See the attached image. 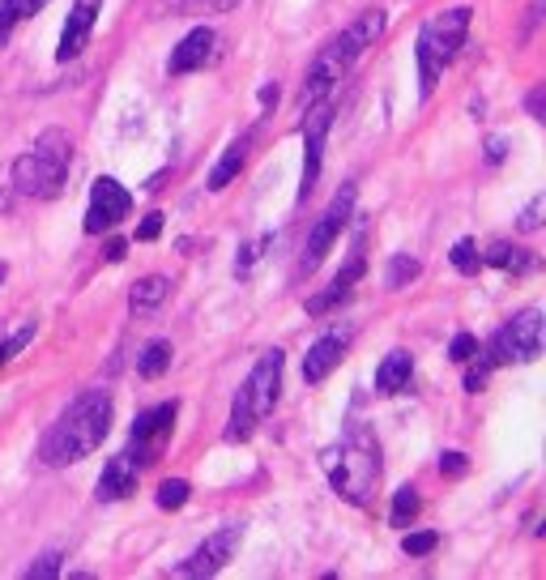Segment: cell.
Instances as JSON below:
<instances>
[{
	"instance_id": "1",
	"label": "cell",
	"mask_w": 546,
	"mask_h": 580,
	"mask_svg": "<svg viewBox=\"0 0 546 580\" xmlns=\"http://www.w3.org/2000/svg\"><path fill=\"white\" fill-rule=\"evenodd\" d=\"M111 418H116V401H111L107 389H90L64 410L52 431L43 435L39 444V461L43 465H77L86 461L94 448H99L107 435H111Z\"/></svg>"
},
{
	"instance_id": "2",
	"label": "cell",
	"mask_w": 546,
	"mask_h": 580,
	"mask_svg": "<svg viewBox=\"0 0 546 580\" xmlns=\"http://www.w3.org/2000/svg\"><path fill=\"white\" fill-rule=\"evenodd\" d=\"M380 30H384V9H367V13H359V18L342 30V35L329 39L325 47H320L316 60H312V69H308V77H303L299 107L308 111V107H316V103H325L329 90L342 82V77L355 69V60L380 39Z\"/></svg>"
},
{
	"instance_id": "3",
	"label": "cell",
	"mask_w": 546,
	"mask_h": 580,
	"mask_svg": "<svg viewBox=\"0 0 546 580\" xmlns=\"http://www.w3.org/2000/svg\"><path fill=\"white\" fill-rule=\"evenodd\" d=\"M320 465L333 482V491L355 508H367L372 504V491L380 482V444L367 435L363 427H355L346 435L342 444H333L320 453Z\"/></svg>"
},
{
	"instance_id": "4",
	"label": "cell",
	"mask_w": 546,
	"mask_h": 580,
	"mask_svg": "<svg viewBox=\"0 0 546 580\" xmlns=\"http://www.w3.org/2000/svg\"><path fill=\"white\" fill-rule=\"evenodd\" d=\"M470 5H457V9H444L436 18H427L423 30H419V47H414V60H419V94L431 99L436 90L444 64L453 60L461 47H465V35H470Z\"/></svg>"
},
{
	"instance_id": "5",
	"label": "cell",
	"mask_w": 546,
	"mask_h": 580,
	"mask_svg": "<svg viewBox=\"0 0 546 580\" xmlns=\"http://www.w3.org/2000/svg\"><path fill=\"white\" fill-rule=\"evenodd\" d=\"M282 367H286V354L273 346L261 354V363L252 367V376L244 380V389L235 393L231 401V423H227V440L239 444L248 440V435L256 431V423L278 406V393H282Z\"/></svg>"
},
{
	"instance_id": "6",
	"label": "cell",
	"mask_w": 546,
	"mask_h": 580,
	"mask_svg": "<svg viewBox=\"0 0 546 580\" xmlns=\"http://www.w3.org/2000/svg\"><path fill=\"white\" fill-rule=\"evenodd\" d=\"M73 163V145L64 133H43L30 150L13 163V188L22 197H39V201H52L60 197L64 188V175H69Z\"/></svg>"
},
{
	"instance_id": "7",
	"label": "cell",
	"mask_w": 546,
	"mask_h": 580,
	"mask_svg": "<svg viewBox=\"0 0 546 580\" xmlns=\"http://www.w3.org/2000/svg\"><path fill=\"white\" fill-rule=\"evenodd\" d=\"M483 354L495 367H504V363H534L538 354H542V312L538 308L517 312L500 333L491 337Z\"/></svg>"
},
{
	"instance_id": "8",
	"label": "cell",
	"mask_w": 546,
	"mask_h": 580,
	"mask_svg": "<svg viewBox=\"0 0 546 580\" xmlns=\"http://www.w3.org/2000/svg\"><path fill=\"white\" fill-rule=\"evenodd\" d=\"M350 214H355V184H346L337 197L329 201V209L316 218V227H312V235H308V248H303V261H299V269H316L320 261H325V252L333 248V239L346 231V222H350Z\"/></svg>"
},
{
	"instance_id": "9",
	"label": "cell",
	"mask_w": 546,
	"mask_h": 580,
	"mask_svg": "<svg viewBox=\"0 0 546 580\" xmlns=\"http://www.w3.org/2000/svg\"><path fill=\"white\" fill-rule=\"evenodd\" d=\"M175 414H180V401H163V406L141 410L137 423H133V431H128V440H133L128 457H133L137 465H146V461H154L158 453H163V444L171 440Z\"/></svg>"
},
{
	"instance_id": "10",
	"label": "cell",
	"mask_w": 546,
	"mask_h": 580,
	"mask_svg": "<svg viewBox=\"0 0 546 580\" xmlns=\"http://www.w3.org/2000/svg\"><path fill=\"white\" fill-rule=\"evenodd\" d=\"M239 542H244V525H222L218 534L205 538L184 563H175L171 576H218L231 563V555H235Z\"/></svg>"
},
{
	"instance_id": "11",
	"label": "cell",
	"mask_w": 546,
	"mask_h": 580,
	"mask_svg": "<svg viewBox=\"0 0 546 580\" xmlns=\"http://www.w3.org/2000/svg\"><path fill=\"white\" fill-rule=\"evenodd\" d=\"M128 209H133V192H128L120 180H111V175H99L90 188V209H86V235H99V231H111L116 222L128 218Z\"/></svg>"
},
{
	"instance_id": "12",
	"label": "cell",
	"mask_w": 546,
	"mask_h": 580,
	"mask_svg": "<svg viewBox=\"0 0 546 580\" xmlns=\"http://www.w3.org/2000/svg\"><path fill=\"white\" fill-rule=\"evenodd\" d=\"M329 128H333V107L329 103L308 107V120H303V184H299V201H308L316 180H320V158H325Z\"/></svg>"
},
{
	"instance_id": "13",
	"label": "cell",
	"mask_w": 546,
	"mask_h": 580,
	"mask_svg": "<svg viewBox=\"0 0 546 580\" xmlns=\"http://www.w3.org/2000/svg\"><path fill=\"white\" fill-rule=\"evenodd\" d=\"M94 18H99V0H77L69 9V22L60 30V47H56V60H77L86 52L90 43V30H94Z\"/></svg>"
},
{
	"instance_id": "14",
	"label": "cell",
	"mask_w": 546,
	"mask_h": 580,
	"mask_svg": "<svg viewBox=\"0 0 546 580\" xmlns=\"http://www.w3.org/2000/svg\"><path fill=\"white\" fill-rule=\"evenodd\" d=\"M214 43H218V35L210 26H197V30H188V35L180 39V47L171 52V77H184V73H197L205 60L214 56Z\"/></svg>"
},
{
	"instance_id": "15",
	"label": "cell",
	"mask_w": 546,
	"mask_h": 580,
	"mask_svg": "<svg viewBox=\"0 0 546 580\" xmlns=\"http://www.w3.org/2000/svg\"><path fill=\"white\" fill-rule=\"evenodd\" d=\"M137 491V461L120 453V457H111L103 465V474H99V487H94V495L103 499V504H116V499H128Z\"/></svg>"
},
{
	"instance_id": "16",
	"label": "cell",
	"mask_w": 546,
	"mask_h": 580,
	"mask_svg": "<svg viewBox=\"0 0 546 580\" xmlns=\"http://www.w3.org/2000/svg\"><path fill=\"white\" fill-rule=\"evenodd\" d=\"M346 342L350 337L346 333H325V337H316L312 342V350H308V359H303V380L308 384H320L337 363H342V354H346Z\"/></svg>"
},
{
	"instance_id": "17",
	"label": "cell",
	"mask_w": 546,
	"mask_h": 580,
	"mask_svg": "<svg viewBox=\"0 0 546 580\" xmlns=\"http://www.w3.org/2000/svg\"><path fill=\"white\" fill-rule=\"evenodd\" d=\"M483 265H495V269H504V273H529V269H538V256L521 248V244H508V239H495V244L483 252Z\"/></svg>"
},
{
	"instance_id": "18",
	"label": "cell",
	"mask_w": 546,
	"mask_h": 580,
	"mask_svg": "<svg viewBox=\"0 0 546 580\" xmlns=\"http://www.w3.org/2000/svg\"><path fill=\"white\" fill-rule=\"evenodd\" d=\"M410 376H414V359H410L406 350H393L389 359L376 367V393H384V397H389V393H401V389L410 384Z\"/></svg>"
},
{
	"instance_id": "19",
	"label": "cell",
	"mask_w": 546,
	"mask_h": 580,
	"mask_svg": "<svg viewBox=\"0 0 546 580\" xmlns=\"http://www.w3.org/2000/svg\"><path fill=\"white\" fill-rule=\"evenodd\" d=\"M248 141H252V137H239V141L227 145V154H222L218 163H214V171H210V180H205V188H210V192H222L239 171H244V163H248Z\"/></svg>"
},
{
	"instance_id": "20",
	"label": "cell",
	"mask_w": 546,
	"mask_h": 580,
	"mask_svg": "<svg viewBox=\"0 0 546 580\" xmlns=\"http://www.w3.org/2000/svg\"><path fill=\"white\" fill-rule=\"evenodd\" d=\"M171 342L167 337H154V342H146L141 346V354H137V376H146V380H158L171 367Z\"/></svg>"
},
{
	"instance_id": "21",
	"label": "cell",
	"mask_w": 546,
	"mask_h": 580,
	"mask_svg": "<svg viewBox=\"0 0 546 580\" xmlns=\"http://www.w3.org/2000/svg\"><path fill=\"white\" fill-rule=\"evenodd\" d=\"M47 5V0H0V43L13 35V26L35 18V13Z\"/></svg>"
},
{
	"instance_id": "22",
	"label": "cell",
	"mask_w": 546,
	"mask_h": 580,
	"mask_svg": "<svg viewBox=\"0 0 546 580\" xmlns=\"http://www.w3.org/2000/svg\"><path fill=\"white\" fill-rule=\"evenodd\" d=\"M167 295H171V282H167V278H158V273H154V278H141V282L133 286V295H128V303H133L137 312H150V308H158V303H163Z\"/></svg>"
},
{
	"instance_id": "23",
	"label": "cell",
	"mask_w": 546,
	"mask_h": 580,
	"mask_svg": "<svg viewBox=\"0 0 546 580\" xmlns=\"http://www.w3.org/2000/svg\"><path fill=\"white\" fill-rule=\"evenodd\" d=\"M419 508H423V499H419V491L414 487H397L393 491V508H389V521L397 525V529H406L414 517H419Z\"/></svg>"
},
{
	"instance_id": "24",
	"label": "cell",
	"mask_w": 546,
	"mask_h": 580,
	"mask_svg": "<svg viewBox=\"0 0 546 580\" xmlns=\"http://www.w3.org/2000/svg\"><path fill=\"white\" fill-rule=\"evenodd\" d=\"M419 273H423V265L414 261V256L397 252L393 261H389V273H384V286H389V290H401L406 282H414V278H419Z\"/></svg>"
},
{
	"instance_id": "25",
	"label": "cell",
	"mask_w": 546,
	"mask_h": 580,
	"mask_svg": "<svg viewBox=\"0 0 546 580\" xmlns=\"http://www.w3.org/2000/svg\"><path fill=\"white\" fill-rule=\"evenodd\" d=\"M188 495H192V487H188V482L184 478H167L163 482V487H158V508H163V512H175V508H184L188 504Z\"/></svg>"
},
{
	"instance_id": "26",
	"label": "cell",
	"mask_w": 546,
	"mask_h": 580,
	"mask_svg": "<svg viewBox=\"0 0 546 580\" xmlns=\"http://www.w3.org/2000/svg\"><path fill=\"white\" fill-rule=\"evenodd\" d=\"M448 261H453L457 273H478V265H483V256H478L474 239H457L453 252H448Z\"/></svg>"
},
{
	"instance_id": "27",
	"label": "cell",
	"mask_w": 546,
	"mask_h": 580,
	"mask_svg": "<svg viewBox=\"0 0 546 580\" xmlns=\"http://www.w3.org/2000/svg\"><path fill=\"white\" fill-rule=\"evenodd\" d=\"M346 299H350V286L333 282L329 290H320V295H312V299H308V312H312V316H325L329 308H337V303H346Z\"/></svg>"
},
{
	"instance_id": "28",
	"label": "cell",
	"mask_w": 546,
	"mask_h": 580,
	"mask_svg": "<svg viewBox=\"0 0 546 580\" xmlns=\"http://www.w3.org/2000/svg\"><path fill=\"white\" fill-rule=\"evenodd\" d=\"M440 546V534H431V529H423V534H406L401 538V551L406 555H431Z\"/></svg>"
},
{
	"instance_id": "29",
	"label": "cell",
	"mask_w": 546,
	"mask_h": 580,
	"mask_svg": "<svg viewBox=\"0 0 546 580\" xmlns=\"http://www.w3.org/2000/svg\"><path fill=\"white\" fill-rule=\"evenodd\" d=\"M30 337H35V320H26V325L18 329V333H13V337H5V342H0V367H5L9 359H13V354H18L26 342H30Z\"/></svg>"
},
{
	"instance_id": "30",
	"label": "cell",
	"mask_w": 546,
	"mask_h": 580,
	"mask_svg": "<svg viewBox=\"0 0 546 580\" xmlns=\"http://www.w3.org/2000/svg\"><path fill=\"white\" fill-rule=\"evenodd\" d=\"M542 214H546V192H538V197L525 205V214L517 218V227H521L525 235H529V231H538V227H542Z\"/></svg>"
},
{
	"instance_id": "31",
	"label": "cell",
	"mask_w": 546,
	"mask_h": 580,
	"mask_svg": "<svg viewBox=\"0 0 546 580\" xmlns=\"http://www.w3.org/2000/svg\"><path fill=\"white\" fill-rule=\"evenodd\" d=\"M474 354H478V337L474 333H457L453 346H448V359H453V363H470Z\"/></svg>"
},
{
	"instance_id": "32",
	"label": "cell",
	"mask_w": 546,
	"mask_h": 580,
	"mask_svg": "<svg viewBox=\"0 0 546 580\" xmlns=\"http://www.w3.org/2000/svg\"><path fill=\"white\" fill-rule=\"evenodd\" d=\"M478 354H483V350H478ZM491 372H495V363H491L487 354H483V359H478V363L470 367V372H465V393H478V389H483Z\"/></svg>"
},
{
	"instance_id": "33",
	"label": "cell",
	"mask_w": 546,
	"mask_h": 580,
	"mask_svg": "<svg viewBox=\"0 0 546 580\" xmlns=\"http://www.w3.org/2000/svg\"><path fill=\"white\" fill-rule=\"evenodd\" d=\"M26 576H30V580H52V576H60V555H56V551L39 555V563H30Z\"/></svg>"
},
{
	"instance_id": "34",
	"label": "cell",
	"mask_w": 546,
	"mask_h": 580,
	"mask_svg": "<svg viewBox=\"0 0 546 580\" xmlns=\"http://www.w3.org/2000/svg\"><path fill=\"white\" fill-rule=\"evenodd\" d=\"M440 474L461 478V474H470V461H465V453H444L440 457Z\"/></svg>"
},
{
	"instance_id": "35",
	"label": "cell",
	"mask_w": 546,
	"mask_h": 580,
	"mask_svg": "<svg viewBox=\"0 0 546 580\" xmlns=\"http://www.w3.org/2000/svg\"><path fill=\"white\" fill-rule=\"evenodd\" d=\"M163 218H167V214H158V209H154V214H146V222L137 227V239H141V244H150V239L163 235Z\"/></svg>"
},
{
	"instance_id": "36",
	"label": "cell",
	"mask_w": 546,
	"mask_h": 580,
	"mask_svg": "<svg viewBox=\"0 0 546 580\" xmlns=\"http://www.w3.org/2000/svg\"><path fill=\"white\" fill-rule=\"evenodd\" d=\"M504 154H508V141H504V137H491V141H487V163H491V167L504 163Z\"/></svg>"
},
{
	"instance_id": "37",
	"label": "cell",
	"mask_w": 546,
	"mask_h": 580,
	"mask_svg": "<svg viewBox=\"0 0 546 580\" xmlns=\"http://www.w3.org/2000/svg\"><path fill=\"white\" fill-rule=\"evenodd\" d=\"M542 103H546V90L538 86L534 94H529V116H534V120H546V116H542Z\"/></svg>"
},
{
	"instance_id": "38",
	"label": "cell",
	"mask_w": 546,
	"mask_h": 580,
	"mask_svg": "<svg viewBox=\"0 0 546 580\" xmlns=\"http://www.w3.org/2000/svg\"><path fill=\"white\" fill-rule=\"evenodd\" d=\"M124 252H128L124 239H111V244H107V261H111V265H120V261H124Z\"/></svg>"
},
{
	"instance_id": "39",
	"label": "cell",
	"mask_w": 546,
	"mask_h": 580,
	"mask_svg": "<svg viewBox=\"0 0 546 580\" xmlns=\"http://www.w3.org/2000/svg\"><path fill=\"white\" fill-rule=\"evenodd\" d=\"M205 5L218 9V13H227V9H235V5H239V0H205Z\"/></svg>"
},
{
	"instance_id": "40",
	"label": "cell",
	"mask_w": 546,
	"mask_h": 580,
	"mask_svg": "<svg viewBox=\"0 0 546 580\" xmlns=\"http://www.w3.org/2000/svg\"><path fill=\"white\" fill-rule=\"evenodd\" d=\"M261 103H265V107L278 103V86H261Z\"/></svg>"
},
{
	"instance_id": "41",
	"label": "cell",
	"mask_w": 546,
	"mask_h": 580,
	"mask_svg": "<svg viewBox=\"0 0 546 580\" xmlns=\"http://www.w3.org/2000/svg\"><path fill=\"white\" fill-rule=\"evenodd\" d=\"M5 278H9V265H5V261H0V286H5Z\"/></svg>"
},
{
	"instance_id": "42",
	"label": "cell",
	"mask_w": 546,
	"mask_h": 580,
	"mask_svg": "<svg viewBox=\"0 0 546 580\" xmlns=\"http://www.w3.org/2000/svg\"><path fill=\"white\" fill-rule=\"evenodd\" d=\"M5 205H9V192H5V188H0V209H5Z\"/></svg>"
}]
</instances>
